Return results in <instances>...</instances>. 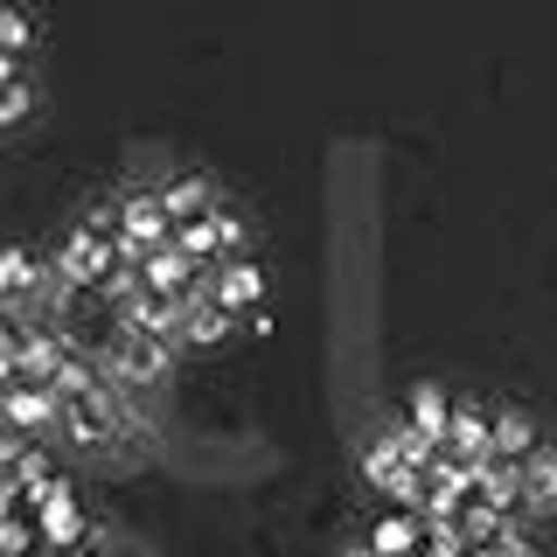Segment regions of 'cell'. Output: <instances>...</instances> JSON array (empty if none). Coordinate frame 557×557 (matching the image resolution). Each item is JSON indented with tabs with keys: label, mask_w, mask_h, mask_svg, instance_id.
I'll return each instance as SVG.
<instances>
[{
	"label": "cell",
	"mask_w": 557,
	"mask_h": 557,
	"mask_svg": "<svg viewBox=\"0 0 557 557\" xmlns=\"http://www.w3.org/2000/svg\"><path fill=\"white\" fill-rule=\"evenodd\" d=\"M153 202H161L168 223H188V216H202V209L216 202V188H209L202 174H168V182H153Z\"/></svg>",
	"instance_id": "cell-14"
},
{
	"label": "cell",
	"mask_w": 557,
	"mask_h": 557,
	"mask_svg": "<svg viewBox=\"0 0 557 557\" xmlns=\"http://www.w3.org/2000/svg\"><path fill=\"white\" fill-rule=\"evenodd\" d=\"M42 293H49V265L28 251V244H0V307L8 313H42Z\"/></svg>",
	"instance_id": "cell-7"
},
{
	"label": "cell",
	"mask_w": 557,
	"mask_h": 557,
	"mask_svg": "<svg viewBox=\"0 0 557 557\" xmlns=\"http://www.w3.org/2000/svg\"><path fill=\"white\" fill-rule=\"evenodd\" d=\"M91 356H98V370L112 376V383H126V391H153V383H168V370H174V348L168 342L126 335V327H119L112 342H98Z\"/></svg>",
	"instance_id": "cell-3"
},
{
	"label": "cell",
	"mask_w": 557,
	"mask_h": 557,
	"mask_svg": "<svg viewBox=\"0 0 557 557\" xmlns=\"http://www.w3.org/2000/svg\"><path fill=\"white\" fill-rule=\"evenodd\" d=\"M35 104H42V91H35L28 77H22V84H8V91H0V133H14V126H22V119L35 112Z\"/></svg>",
	"instance_id": "cell-18"
},
{
	"label": "cell",
	"mask_w": 557,
	"mask_h": 557,
	"mask_svg": "<svg viewBox=\"0 0 557 557\" xmlns=\"http://www.w3.org/2000/svg\"><path fill=\"white\" fill-rule=\"evenodd\" d=\"M14 335H22V313H8V307H0V348H14Z\"/></svg>",
	"instance_id": "cell-22"
},
{
	"label": "cell",
	"mask_w": 557,
	"mask_h": 557,
	"mask_svg": "<svg viewBox=\"0 0 557 557\" xmlns=\"http://www.w3.org/2000/svg\"><path fill=\"white\" fill-rule=\"evenodd\" d=\"M0 425L28 446H49L57 440V397H49L42 383H22V376L0 383Z\"/></svg>",
	"instance_id": "cell-6"
},
{
	"label": "cell",
	"mask_w": 557,
	"mask_h": 557,
	"mask_svg": "<svg viewBox=\"0 0 557 557\" xmlns=\"http://www.w3.org/2000/svg\"><path fill=\"white\" fill-rule=\"evenodd\" d=\"M63 557H119V550L104 544V536H84V544H77V550H63Z\"/></svg>",
	"instance_id": "cell-21"
},
{
	"label": "cell",
	"mask_w": 557,
	"mask_h": 557,
	"mask_svg": "<svg viewBox=\"0 0 557 557\" xmlns=\"http://www.w3.org/2000/svg\"><path fill=\"white\" fill-rule=\"evenodd\" d=\"M22 509L35 516V530H42V550H77L84 536H91V516H84V502H77V481L57 474V467L22 487Z\"/></svg>",
	"instance_id": "cell-2"
},
{
	"label": "cell",
	"mask_w": 557,
	"mask_h": 557,
	"mask_svg": "<svg viewBox=\"0 0 557 557\" xmlns=\"http://www.w3.org/2000/svg\"><path fill=\"white\" fill-rule=\"evenodd\" d=\"M530 446H544V432H536V418L530 411H516V405H487V460H522Z\"/></svg>",
	"instance_id": "cell-9"
},
{
	"label": "cell",
	"mask_w": 557,
	"mask_h": 557,
	"mask_svg": "<svg viewBox=\"0 0 557 557\" xmlns=\"http://www.w3.org/2000/svg\"><path fill=\"white\" fill-rule=\"evenodd\" d=\"M362 544H370V557H411L418 544H425V516L405 509V502H391V509L370 522V536H362Z\"/></svg>",
	"instance_id": "cell-12"
},
{
	"label": "cell",
	"mask_w": 557,
	"mask_h": 557,
	"mask_svg": "<svg viewBox=\"0 0 557 557\" xmlns=\"http://www.w3.org/2000/svg\"><path fill=\"white\" fill-rule=\"evenodd\" d=\"M265 265H258V251H244V258H216V265H202V278H196V293L202 300H216V307H231V313H244V321H258L265 313Z\"/></svg>",
	"instance_id": "cell-4"
},
{
	"label": "cell",
	"mask_w": 557,
	"mask_h": 557,
	"mask_svg": "<svg viewBox=\"0 0 557 557\" xmlns=\"http://www.w3.org/2000/svg\"><path fill=\"white\" fill-rule=\"evenodd\" d=\"M516 495H522V516H536V522L557 509V460H550V446H530L516 460Z\"/></svg>",
	"instance_id": "cell-11"
},
{
	"label": "cell",
	"mask_w": 557,
	"mask_h": 557,
	"mask_svg": "<svg viewBox=\"0 0 557 557\" xmlns=\"http://www.w3.org/2000/svg\"><path fill=\"white\" fill-rule=\"evenodd\" d=\"M28 77V57H0V91H8V84H22Z\"/></svg>",
	"instance_id": "cell-20"
},
{
	"label": "cell",
	"mask_w": 557,
	"mask_h": 557,
	"mask_svg": "<svg viewBox=\"0 0 557 557\" xmlns=\"http://www.w3.org/2000/svg\"><path fill=\"white\" fill-rule=\"evenodd\" d=\"M133 278H139L147 293H168V300H188V293H196V278H202V265H196V258H182L174 244H161V251H147V258L133 265Z\"/></svg>",
	"instance_id": "cell-8"
},
{
	"label": "cell",
	"mask_w": 557,
	"mask_h": 557,
	"mask_svg": "<svg viewBox=\"0 0 557 557\" xmlns=\"http://www.w3.org/2000/svg\"><path fill=\"white\" fill-rule=\"evenodd\" d=\"M104 223H112V237H119V258L126 265H139L147 251H161L174 223L161 216V202H153V188H126L112 209H104Z\"/></svg>",
	"instance_id": "cell-5"
},
{
	"label": "cell",
	"mask_w": 557,
	"mask_h": 557,
	"mask_svg": "<svg viewBox=\"0 0 557 557\" xmlns=\"http://www.w3.org/2000/svg\"><path fill=\"white\" fill-rule=\"evenodd\" d=\"M411 474H418V467H405V460H397L391 432H370V440H362V481H370L376 495H391V502H411Z\"/></svg>",
	"instance_id": "cell-10"
},
{
	"label": "cell",
	"mask_w": 557,
	"mask_h": 557,
	"mask_svg": "<svg viewBox=\"0 0 557 557\" xmlns=\"http://www.w3.org/2000/svg\"><path fill=\"white\" fill-rule=\"evenodd\" d=\"M35 550H42V530H35V516H28V509L0 516V557H35Z\"/></svg>",
	"instance_id": "cell-17"
},
{
	"label": "cell",
	"mask_w": 557,
	"mask_h": 557,
	"mask_svg": "<svg viewBox=\"0 0 557 557\" xmlns=\"http://www.w3.org/2000/svg\"><path fill=\"white\" fill-rule=\"evenodd\" d=\"M237 327H244V313L202 300V293H188V307H182V348H223Z\"/></svg>",
	"instance_id": "cell-13"
},
{
	"label": "cell",
	"mask_w": 557,
	"mask_h": 557,
	"mask_svg": "<svg viewBox=\"0 0 557 557\" xmlns=\"http://www.w3.org/2000/svg\"><path fill=\"white\" fill-rule=\"evenodd\" d=\"M35 557H63V550H35Z\"/></svg>",
	"instance_id": "cell-23"
},
{
	"label": "cell",
	"mask_w": 557,
	"mask_h": 557,
	"mask_svg": "<svg viewBox=\"0 0 557 557\" xmlns=\"http://www.w3.org/2000/svg\"><path fill=\"white\" fill-rule=\"evenodd\" d=\"M397 418H405L411 432H425V440H440V432H446V418H453V391H440V383H418V391L405 397V411H397Z\"/></svg>",
	"instance_id": "cell-15"
},
{
	"label": "cell",
	"mask_w": 557,
	"mask_h": 557,
	"mask_svg": "<svg viewBox=\"0 0 557 557\" xmlns=\"http://www.w3.org/2000/svg\"><path fill=\"white\" fill-rule=\"evenodd\" d=\"M35 35H42V28H35V14L14 8V0H0V57H28Z\"/></svg>",
	"instance_id": "cell-16"
},
{
	"label": "cell",
	"mask_w": 557,
	"mask_h": 557,
	"mask_svg": "<svg viewBox=\"0 0 557 557\" xmlns=\"http://www.w3.org/2000/svg\"><path fill=\"white\" fill-rule=\"evenodd\" d=\"M467 557H536V544L522 530H502V536H487V544H467Z\"/></svg>",
	"instance_id": "cell-19"
},
{
	"label": "cell",
	"mask_w": 557,
	"mask_h": 557,
	"mask_svg": "<svg viewBox=\"0 0 557 557\" xmlns=\"http://www.w3.org/2000/svg\"><path fill=\"white\" fill-rule=\"evenodd\" d=\"M119 265H126V258H119V237H112V223H104V209H98V216L70 223V237L57 244V265L49 272H57L70 293H98Z\"/></svg>",
	"instance_id": "cell-1"
}]
</instances>
